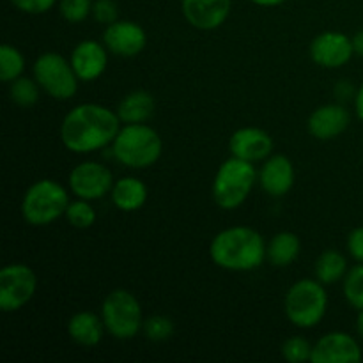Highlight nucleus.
I'll use <instances>...</instances> for the list:
<instances>
[{
	"mask_svg": "<svg viewBox=\"0 0 363 363\" xmlns=\"http://www.w3.org/2000/svg\"><path fill=\"white\" fill-rule=\"evenodd\" d=\"M362 347L353 335L346 332H330L312 346V363H360Z\"/></svg>",
	"mask_w": 363,
	"mask_h": 363,
	"instance_id": "obj_13",
	"label": "nucleus"
},
{
	"mask_svg": "<svg viewBox=\"0 0 363 363\" xmlns=\"http://www.w3.org/2000/svg\"><path fill=\"white\" fill-rule=\"evenodd\" d=\"M142 330H144V335L151 342H163V340L172 337L174 323L167 315H151V318H147L144 321Z\"/></svg>",
	"mask_w": 363,
	"mask_h": 363,
	"instance_id": "obj_28",
	"label": "nucleus"
},
{
	"mask_svg": "<svg viewBox=\"0 0 363 363\" xmlns=\"http://www.w3.org/2000/svg\"><path fill=\"white\" fill-rule=\"evenodd\" d=\"M41 91L43 89L39 87L35 78L32 80V78L23 77V74L9 84L11 99H13V103H16L18 106H23V108L34 106L35 103L39 101V92Z\"/></svg>",
	"mask_w": 363,
	"mask_h": 363,
	"instance_id": "obj_25",
	"label": "nucleus"
},
{
	"mask_svg": "<svg viewBox=\"0 0 363 363\" xmlns=\"http://www.w3.org/2000/svg\"><path fill=\"white\" fill-rule=\"evenodd\" d=\"M38 289L35 273L27 264L14 262L0 269V311L16 312L34 298Z\"/></svg>",
	"mask_w": 363,
	"mask_h": 363,
	"instance_id": "obj_9",
	"label": "nucleus"
},
{
	"mask_svg": "<svg viewBox=\"0 0 363 363\" xmlns=\"http://www.w3.org/2000/svg\"><path fill=\"white\" fill-rule=\"evenodd\" d=\"M156 110V101L147 91H133L121 99L117 106V116L124 124L145 123L152 117Z\"/></svg>",
	"mask_w": 363,
	"mask_h": 363,
	"instance_id": "obj_21",
	"label": "nucleus"
},
{
	"mask_svg": "<svg viewBox=\"0 0 363 363\" xmlns=\"http://www.w3.org/2000/svg\"><path fill=\"white\" fill-rule=\"evenodd\" d=\"M354 55L353 39L344 32L326 30L315 35L311 43V57L318 66L326 69L342 67Z\"/></svg>",
	"mask_w": 363,
	"mask_h": 363,
	"instance_id": "obj_11",
	"label": "nucleus"
},
{
	"mask_svg": "<svg viewBox=\"0 0 363 363\" xmlns=\"http://www.w3.org/2000/svg\"><path fill=\"white\" fill-rule=\"evenodd\" d=\"M69 194L53 179L35 181L21 199V216L32 227H45L55 222L69 206Z\"/></svg>",
	"mask_w": 363,
	"mask_h": 363,
	"instance_id": "obj_6",
	"label": "nucleus"
},
{
	"mask_svg": "<svg viewBox=\"0 0 363 363\" xmlns=\"http://www.w3.org/2000/svg\"><path fill=\"white\" fill-rule=\"evenodd\" d=\"M106 332L103 318L94 312H78L67 321V335L73 342L84 347H94L103 340V333Z\"/></svg>",
	"mask_w": 363,
	"mask_h": 363,
	"instance_id": "obj_19",
	"label": "nucleus"
},
{
	"mask_svg": "<svg viewBox=\"0 0 363 363\" xmlns=\"http://www.w3.org/2000/svg\"><path fill=\"white\" fill-rule=\"evenodd\" d=\"M92 18L98 23L110 25L119 20V9L113 0H94L92 4Z\"/></svg>",
	"mask_w": 363,
	"mask_h": 363,
	"instance_id": "obj_31",
	"label": "nucleus"
},
{
	"mask_svg": "<svg viewBox=\"0 0 363 363\" xmlns=\"http://www.w3.org/2000/svg\"><path fill=\"white\" fill-rule=\"evenodd\" d=\"M162 151L158 131L145 123L124 124L112 142L113 158L128 169H149L158 162Z\"/></svg>",
	"mask_w": 363,
	"mask_h": 363,
	"instance_id": "obj_3",
	"label": "nucleus"
},
{
	"mask_svg": "<svg viewBox=\"0 0 363 363\" xmlns=\"http://www.w3.org/2000/svg\"><path fill=\"white\" fill-rule=\"evenodd\" d=\"M209 255L227 272H254L266 261L264 238L252 227H229L213 238Z\"/></svg>",
	"mask_w": 363,
	"mask_h": 363,
	"instance_id": "obj_2",
	"label": "nucleus"
},
{
	"mask_svg": "<svg viewBox=\"0 0 363 363\" xmlns=\"http://www.w3.org/2000/svg\"><path fill=\"white\" fill-rule=\"evenodd\" d=\"M69 190L77 199L98 201L113 188V174L108 167L98 162H84L69 172Z\"/></svg>",
	"mask_w": 363,
	"mask_h": 363,
	"instance_id": "obj_10",
	"label": "nucleus"
},
{
	"mask_svg": "<svg viewBox=\"0 0 363 363\" xmlns=\"http://www.w3.org/2000/svg\"><path fill=\"white\" fill-rule=\"evenodd\" d=\"M335 94H337V98H342V99L353 98L354 99L357 91H354L353 85L347 84V82H340V84L335 87Z\"/></svg>",
	"mask_w": 363,
	"mask_h": 363,
	"instance_id": "obj_34",
	"label": "nucleus"
},
{
	"mask_svg": "<svg viewBox=\"0 0 363 363\" xmlns=\"http://www.w3.org/2000/svg\"><path fill=\"white\" fill-rule=\"evenodd\" d=\"M357 332L358 335L363 339V311H358V318H357Z\"/></svg>",
	"mask_w": 363,
	"mask_h": 363,
	"instance_id": "obj_38",
	"label": "nucleus"
},
{
	"mask_svg": "<svg viewBox=\"0 0 363 363\" xmlns=\"http://www.w3.org/2000/svg\"><path fill=\"white\" fill-rule=\"evenodd\" d=\"M230 155L245 162H264L273 152V138L261 128H240L229 140Z\"/></svg>",
	"mask_w": 363,
	"mask_h": 363,
	"instance_id": "obj_15",
	"label": "nucleus"
},
{
	"mask_svg": "<svg viewBox=\"0 0 363 363\" xmlns=\"http://www.w3.org/2000/svg\"><path fill=\"white\" fill-rule=\"evenodd\" d=\"M255 179H259V174L254 163L230 156L216 170L211 186L213 201L218 208L234 211L252 194Z\"/></svg>",
	"mask_w": 363,
	"mask_h": 363,
	"instance_id": "obj_4",
	"label": "nucleus"
},
{
	"mask_svg": "<svg viewBox=\"0 0 363 363\" xmlns=\"http://www.w3.org/2000/svg\"><path fill=\"white\" fill-rule=\"evenodd\" d=\"M25 69V57L18 48L11 45L0 46V80L11 84L20 78Z\"/></svg>",
	"mask_w": 363,
	"mask_h": 363,
	"instance_id": "obj_24",
	"label": "nucleus"
},
{
	"mask_svg": "<svg viewBox=\"0 0 363 363\" xmlns=\"http://www.w3.org/2000/svg\"><path fill=\"white\" fill-rule=\"evenodd\" d=\"M101 318L106 332L119 340L135 339L144 326L140 301L126 289H116L105 298Z\"/></svg>",
	"mask_w": 363,
	"mask_h": 363,
	"instance_id": "obj_7",
	"label": "nucleus"
},
{
	"mask_svg": "<svg viewBox=\"0 0 363 363\" xmlns=\"http://www.w3.org/2000/svg\"><path fill=\"white\" fill-rule=\"evenodd\" d=\"M103 45L110 53L117 57H137L144 52L147 45V34L137 21L117 20L106 25L103 32Z\"/></svg>",
	"mask_w": 363,
	"mask_h": 363,
	"instance_id": "obj_12",
	"label": "nucleus"
},
{
	"mask_svg": "<svg viewBox=\"0 0 363 363\" xmlns=\"http://www.w3.org/2000/svg\"><path fill=\"white\" fill-rule=\"evenodd\" d=\"M315 279L325 286L337 284L347 273V261L340 252L325 250L315 261Z\"/></svg>",
	"mask_w": 363,
	"mask_h": 363,
	"instance_id": "obj_23",
	"label": "nucleus"
},
{
	"mask_svg": "<svg viewBox=\"0 0 363 363\" xmlns=\"http://www.w3.org/2000/svg\"><path fill=\"white\" fill-rule=\"evenodd\" d=\"M342 280L344 298L347 303L357 311H363V262H358L353 268L347 269Z\"/></svg>",
	"mask_w": 363,
	"mask_h": 363,
	"instance_id": "obj_26",
	"label": "nucleus"
},
{
	"mask_svg": "<svg viewBox=\"0 0 363 363\" xmlns=\"http://www.w3.org/2000/svg\"><path fill=\"white\" fill-rule=\"evenodd\" d=\"M20 13L45 14L57 4V0H9Z\"/></svg>",
	"mask_w": 363,
	"mask_h": 363,
	"instance_id": "obj_32",
	"label": "nucleus"
},
{
	"mask_svg": "<svg viewBox=\"0 0 363 363\" xmlns=\"http://www.w3.org/2000/svg\"><path fill=\"white\" fill-rule=\"evenodd\" d=\"M300 250V238L289 230H282V233H277L266 245V259L275 268H286L296 261Z\"/></svg>",
	"mask_w": 363,
	"mask_h": 363,
	"instance_id": "obj_22",
	"label": "nucleus"
},
{
	"mask_svg": "<svg viewBox=\"0 0 363 363\" xmlns=\"http://www.w3.org/2000/svg\"><path fill=\"white\" fill-rule=\"evenodd\" d=\"M354 112H357L358 119L363 123V84L357 91V96H354Z\"/></svg>",
	"mask_w": 363,
	"mask_h": 363,
	"instance_id": "obj_35",
	"label": "nucleus"
},
{
	"mask_svg": "<svg viewBox=\"0 0 363 363\" xmlns=\"http://www.w3.org/2000/svg\"><path fill=\"white\" fill-rule=\"evenodd\" d=\"M351 116L340 103H330L315 108L307 121V130L318 140H333L347 130Z\"/></svg>",
	"mask_w": 363,
	"mask_h": 363,
	"instance_id": "obj_17",
	"label": "nucleus"
},
{
	"mask_svg": "<svg viewBox=\"0 0 363 363\" xmlns=\"http://www.w3.org/2000/svg\"><path fill=\"white\" fill-rule=\"evenodd\" d=\"M233 0H181V11L188 23L199 30H215L227 21Z\"/></svg>",
	"mask_w": 363,
	"mask_h": 363,
	"instance_id": "obj_14",
	"label": "nucleus"
},
{
	"mask_svg": "<svg viewBox=\"0 0 363 363\" xmlns=\"http://www.w3.org/2000/svg\"><path fill=\"white\" fill-rule=\"evenodd\" d=\"M347 252L354 261L363 262V227H357L347 236Z\"/></svg>",
	"mask_w": 363,
	"mask_h": 363,
	"instance_id": "obj_33",
	"label": "nucleus"
},
{
	"mask_svg": "<svg viewBox=\"0 0 363 363\" xmlns=\"http://www.w3.org/2000/svg\"><path fill=\"white\" fill-rule=\"evenodd\" d=\"M250 2L261 7H275V6H280V4H284L286 0H250Z\"/></svg>",
	"mask_w": 363,
	"mask_h": 363,
	"instance_id": "obj_37",
	"label": "nucleus"
},
{
	"mask_svg": "<svg viewBox=\"0 0 363 363\" xmlns=\"http://www.w3.org/2000/svg\"><path fill=\"white\" fill-rule=\"evenodd\" d=\"M94 0H59V11L69 23H82L92 14Z\"/></svg>",
	"mask_w": 363,
	"mask_h": 363,
	"instance_id": "obj_29",
	"label": "nucleus"
},
{
	"mask_svg": "<svg viewBox=\"0 0 363 363\" xmlns=\"http://www.w3.org/2000/svg\"><path fill=\"white\" fill-rule=\"evenodd\" d=\"M287 319L298 328H314L328 312V294L319 280L301 279L289 287L284 298Z\"/></svg>",
	"mask_w": 363,
	"mask_h": 363,
	"instance_id": "obj_5",
	"label": "nucleus"
},
{
	"mask_svg": "<svg viewBox=\"0 0 363 363\" xmlns=\"http://www.w3.org/2000/svg\"><path fill=\"white\" fill-rule=\"evenodd\" d=\"M294 177L296 174L293 162L284 155H273L264 160V165L259 172V183L272 197H284L294 186Z\"/></svg>",
	"mask_w": 363,
	"mask_h": 363,
	"instance_id": "obj_18",
	"label": "nucleus"
},
{
	"mask_svg": "<svg viewBox=\"0 0 363 363\" xmlns=\"http://www.w3.org/2000/svg\"><path fill=\"white\" fill-rule=\"evenodd\" d=\"M64 216L67 218L69 225L77 227V229H89L96 223V209L91 206V201H84V199L69 202Z\"/></svg>",
	"mask_w": 363,
	"mask_h": 363,
	"instance_id": "obj_27",
	"label": "nucleus"
},
{
	"mask_svg": "<svg viewBox=\"0 0 363 363\" xmlns=\"http://www.w3.org/2000/svg\"><path fill=\"white\" fill-rule=\"evenodd\" d=\"M35 82L43 92L53 99L66 101L71 99L78 91V77L74 73L71 60L64 59L57 52H45L35 59L32 66Z\"/></svg>",
	"mask_w": 363,
	"mask_h": 363,
	"instance_id": "obj_8",
	"label": "nucleus"
},
{
	"mask_svg": "<svg viewBox=\"0 0 363 363\" xmlns=\"http://www.w3.org/2000/svg\"><path fill=\"white\" fill-rule=\"evenodd\" d=\"M119 130L117 112L98 103H84L71 108L62 119L60 140L67 151L89 155L112 145Z\"/></svg>",
	"mask_w": 363,
	"mask_h": 363,
	"instance_id": "obj_1",
	"label": "nucleus"
},
{
	"mask_svg": "<svg viewBox=\"0 0 363 363\" xmlns=\"http://www.w3.org/2000/svg\"><path fill=\"white\" fill-rule=\"evenodd\" d=\"M69 60L78 80L94 82L108 66V50L94 39H85L74 46Z\"/></svg>",
	"mask_w": 363,
	"mask_h": 363,
	"instance_id": "obj_16",
	"label": "nucleus"
},
{
	"mask_svg": "<svg viewBox=\"0 0 363 363\" xmlns=\"http://www.w3.org/2000/svg\"><path fill=\"white\" fill-rule=\"evenodd\" d=\"M312 346L305 337H291L282 344V357L289 363L311 362Z\"/></svg>",
	"mask_w": 363,
	"mask_h": 363,
	"instance_id": "obj_30",
	"label": "nucleus"
},
{
	"mask_svg": "<svg viewBox=\"0 0 363 363\" xmlns=\"http://www.w3.org/2000/svg\"><path fill=\"white\" fill-rule=\"evenodd\" d=\"M353 48H354V55L363 57V30H358L357 34L353 35Z\"/></svg>",
	"mask_w": 363,
	"mask_h": 363,
	"instance_id": "obj_36",
	"label": "nucleus"
},
{
	"mask_svg": "<svg viewBox=\"0 0 363 363\" xmlns=\"http://www.w3.org/2000/svg\"><path fill=\"white\" fill-rule=\"evenodd\" d=\"M110 197L119 211L133 213L144 208L147 201V186L138 177H121L113 184Z\"/></svg>",
	"mask_w": 363,
	"mask_h": 363,
	"instance_id": "obj_20",
	"label": "nucleus"
}]
</instances>
